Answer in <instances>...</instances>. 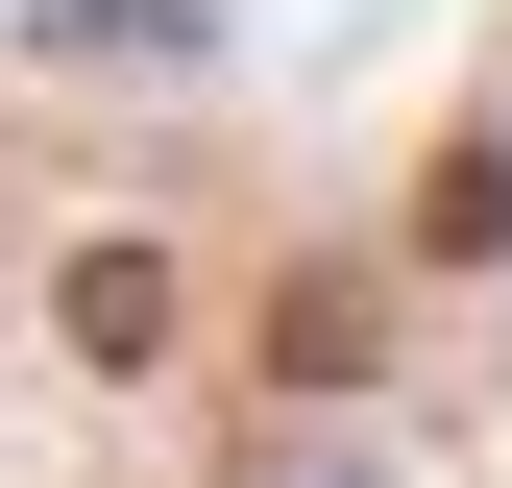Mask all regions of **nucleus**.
<instances>
[{
  "mask_svg": "<svg viewBox=\"0 0 512 488\" xmlns=\"http://www.w3.org/2000/svg\"><path fill=\"white\" fill-rule=\"evenodd\" d=\"M244 488H512V98L439 122L366 269L293 318L269 464Z\"/></svg>",
  "mask_w": 512,
  "mask_h": 488,
  "instance_id": "f257e3e1",
  "label": "nucleus"
}]
</instances>
